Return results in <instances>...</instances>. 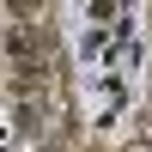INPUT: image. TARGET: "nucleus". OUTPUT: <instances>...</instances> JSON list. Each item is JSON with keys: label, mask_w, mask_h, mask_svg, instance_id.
I'll return each instance as SVG.
<instances>
[{"label": "nucleus", "mask_w": 152, "mask_h": 152, "mask_svg": "<svg viewBox=\"0 0 152 152\" xmlns=\"http://www.w3.org/2000/svg\"><path fill=\"white\" fill-rule=\"evenodd\" d=\"M12 134H18V116H12V104H6V97H0V152L12 146Z\"/></svg>", "instance_id": "1"}]
</instances>
